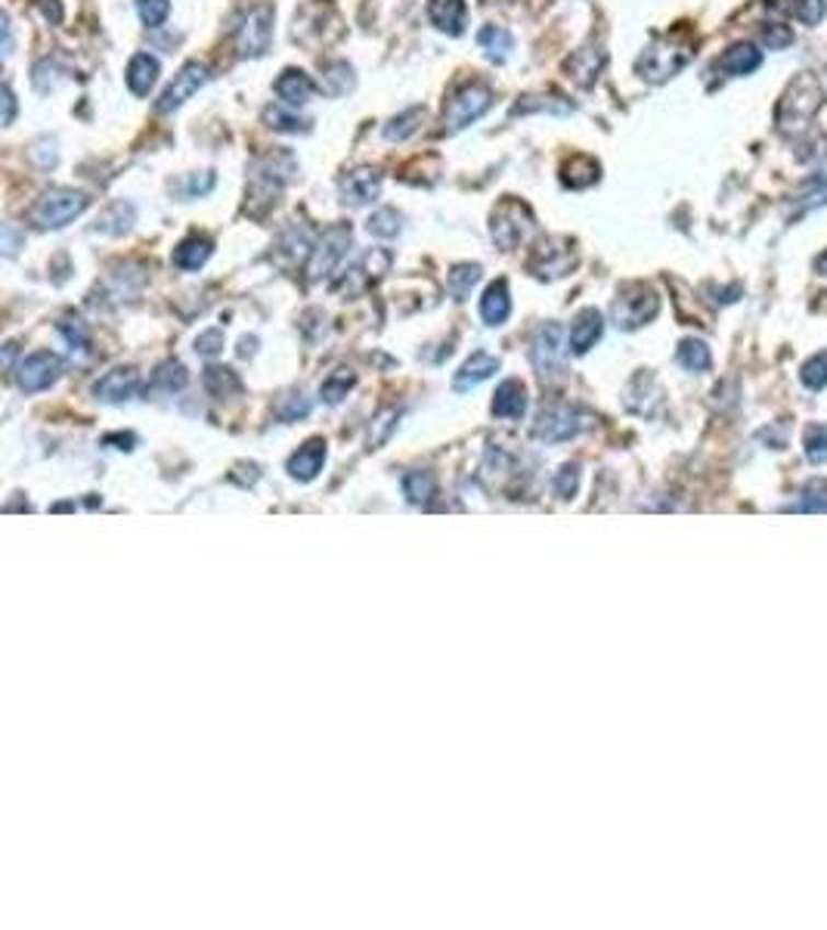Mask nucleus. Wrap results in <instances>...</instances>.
<instances>
[{
  "label": "nucleus",
  "mask_w": 827,
  "mask_h": 930,
  "mask_svg": "<svg viewBox=\"0 0 827 930\" xmlns=\"http://www.w3.org/2000/svg\"><path fill=\"white\" fill-rule=\"evenodd\" d=\"M825 106V84L815 72L793 74L774 106V125L784 137H796L809 128L812 118Z\"/></svg>",
  "instance_id": "obj_1"
},
{
  "label": "nucleus",
  "mask_w": 827,
  "mask_h": 930,
  "mask_svg": "<svg viewBox=\"0 0 827 930\" xmlns=\"http://www.w3.org/2000/svg\"><path fill=\"white\" fill-rule=\"evenodd\" d=\"M694 44L698 41L691 35V28H685V25L666 32V35H657L635 59V72L651 84H664L694 59Z\"/></svg>",
  "instance_id": "obj_2"
},
{
  "label": "nucleus",
  "mask_w": 827,
  "mask_h": 930,
  "mask_svg": "<svg viewBox=\"0 0 827 930\" xmlns=\"http://www.w3.org/2000/svg\"><path fill=\"white\" fill-rule=\"evenodd\" d=\"M295 174H298V162H295V156L286 152V149H276V152L261 156V159L252 164V183H249L245 211L254 215V211H257V202H261V215H264L273 202H276L279 190H283Z\"/></svg>",
  "instance_id": "obj_3"
},
{
  "label": "nucleus",
  "mask_w": 827,
  "mask_h": 930,
  "mask_svg": "<svg viewBox=\"0 0 827 930\" xmlns=\"http://www.w3.org/2000/svg\"><path fill=\"white\" fill-rule=\"evenodd\" d=\"M88 205H91L88 193L59 186V190H47V193L32 205L28 218H32L37 230H62L66 223L81 218V215L88 211Z\"/></svg>",
  "instance_id": "obj_4"
},
{
  "label": "nucleus",
  "mask_w": 827,
  "mask_h": 930,
  "mask_svg": "<svg viewBox=\"0 0 827 930\" xmlns=\"http://www.w3.org/2000/svg\"><path fill=\"white\" fill-rule=\"evenodd\" d=\"M530 233H533V211L524 202L503 199L496 205V211L490 218V237L503 252L518 249Z\"/></svg>",
  "instance_id": "obj_5"
},
{
  "label": "nucleus",
  "mask_w": 827,
  "mask_h": 930,
  "mask_svg": "<svg viewBox=\"0 0 827 930\" xmlns=\"http://www.w3.org/2000/svg\"><path fill=\"white\" fill-rule=\"evenodd\" d=\"M273 41V7L261 3L236 22L233 47L242 59H257L271 50Z\"/></svg>",
  "instance_id": "obj_6"
},
{
  "label": "nucleus",
  "mask_w": 827,
  "mask_h": 930,
  "mask_svg": "<svg viewBox=\"0 0 827 930\" xmlns=\"http://www.w3.org/2000/svg\"><path fill=\"white\" fill-rule=\"evenodd\" d=\"M493 106V91L481 84V81H471L466 88L452 93L450 103L444 106V134H456V130L468 128L471 122H478L486 110Z\"/></svg>",
  "instance_id": "obj_7"
},
{
  "label": "nucleus",
  "mask_w": 827,
  "mask_h": 930,
  "mask_svg": "<svg viewBox=\"0 0 827 930\" xmlns=\"http://www.w3.org/2000/svg\"><path fill=\"white\" fill-rule=\"evenodd\" d=\"M661 310V298L647 286H627L613 301L611 317L620 329H639L651 323Z\"/></svg>",
  "instance_id": "obj_8"
},
{
  "label": "nucleus",
  "mask_w": 827,
  "mask_h": 930,
  "mask_svg": "<svg viewBox=\"0 0 827 930\" xmlns=\"http://www.w3.org/2000/svg\"><path fill=\"white\" fill-rule=\"evenodd\" d=\"M391 252L384 249H369L366 255H360L354 261V267H347L342 274V279L335 283V292L338 295H363L369 286H376L381 276L391 271Z\"/></svg>",
  "instance_id": "obj_9"
},
{
  "label": "nucleus",
  "mask_w": 827,
  "mask_h": 930,
  "mask_svg": "<svg viewBox=\"0 0 827 930\" xmlns=\"http://www.w3.org/2000/svg\"><path fill=\"white\" fill-rule=\"evenodd\" d=\"M351 239H354L351 227H342V223H338V227H329L323 237L317 239L313 255H310V271H307L313 283L329 279V276L338 271V264H342L347 249H351Z\"/></svg>",
  "instance_id": "obj_10"
},
{
  "label": "nucleus",
  "mask_w": 827,
  "mask_h": 930,
  "mask_svg": "<svg viewBox=\"0 0 827 930\" xmlns=\"http://www.w3.org/2000/svg\"><path fill=\"white\" fill-rule=\"evenodd\" d=\"M530 274L540 279H558V276L571 274L576 267V249L571 239H545L533 249V255L527 261Z\"/></svg>",
  "instance_id": "obj_11"
},
{
  "label": "nucleus",
  "mask_w": 827,
  "mask_h": 930,
  "mask_svg": "<svg viewBox=\"0 0 827 930\" xmlns=\"http://www.w3.org/2000/svg\"><path fill=\"white\" fill-rule=\"evenodd\" d=\"M595 416L593 413H583V410H571V406H555V410H545L537 422V438L549 440V444H561V440L576 438L579 432L593 428Z\"/></svg>",
  "instance_id": "obj_12"
},
{
  "label": "nucleus",
  "mask_w": 827,
  "mask_h": 930,
  "mask_svg": "<svg viewBox=\"0 0 827 930\" xmlns=\"http://www.w3.org/2000/svg\"><path fill=\"white\" fill-rule=\"evenodd\" d=\"M313 233L307 230V223H288L273 245V261L283 271H295L298 264H305L313 255Z\"/></svg>",
  "instance_id": "obj_13"
},
{
  "label": "nucleus",
  "mask_w": 827,
  "mask_h": 930,
  "mask_svg": "<svg viewBox=\"0 0 827 930\" xmlns=\"http://www.w3.org/2000/svg\"><path fill=\"white\" fill-rule=\"evenodd\" d=\"M205 84H208V66H205V62H186L181 72L174 74V81L168 84V91H164L162 100L156 103V110L159 112L181 110L183 103H186L193 93L202 91Z\"/></svg>",
  "instance_id": "obj_14"
},
{
  "label": "nucleus",
  "mask_w": 827,
  "mask_h": 930,
  "mask_svg": "<svg viewBox=\"0 0 827 930\" xmlns=\"http://www.w3.org/2000/svg\"><path fill=\"white\" fill-rule=\"evenodd\" d=\"M59 372H62V360L50 351H37L19 366V388L25 394H37V391L50 388L59 379Z\"/></svg>",
  "instance_id": "obj_15"
},
{
  "label": "nucleus",
  "mask_w": 827,
  "mask_h": 930,
  "mask_svg": "<svg viewBox=\"0 0 827 930\" xmlns=\"http://www.w3.org/2000/svg\"><path fill=\"white\" fill-rule=\"evenodd\" d=\"M601 69H605V50L598 44H583L579 50L564 59V72L576 88H593Z\"/></svg>",
  "instance_id": "obj_16"
},
{
  "label": "nucleus",
  "mask_w": 827,
  "mask_h": 930,
  "mask_svg": "<svg viewBox=\"0 0 827 930\" xmlns=\"http://www.w3.org/2000/svg\"><path fill=\"white\" fill-rule=\"evenodd\" d=\"M344 205H366L381 196V171L378 168H357L351 174H344L338 183Z\"/></svg>",
  "instance_id": "obj_17"
},
{
  "label": "nucleus",
  "mask_w": 827,
  "mask_h": 930,
  "mask_svg": "<svg viewBox=\"0 0 827 930\" xmlns=\"http://www.w3.org/2000/svg\"><path fill=\"white\" fill-rule=\"evenodd\" d=\"M533 366L540 369V376L552 372L564 360V329L558 323H545L533 338Z\"/></svg>",
  "instance_id": "obj_18"
},
{
  "label": "nucleus",
  "mask_w": 827,
  "mask_h": 930,
  "mask_svg": "<svg viewBox=\"0 0 827 930\" xmlns=\"http://www.w3.org/2000/svg\"><path fill=\"white\" fill-rule=\"evenodd\" d=\"M428 19L437 32L459 37L468 25L466 0H428Z\"/></svg>",
  "instance_id": "obj_19"
},
{
  "label": "nucleus",
  "mask_w": 827,
  "mask_h": 930,
  "mask_svg": "<svg viewBox=\"0 0 827 930\" xmlns=\"http://www.w3.org/2000/svg\"><path fill=\"white\" fill-rule=\"evenodd\" d=\"M137 388H140L137 369H112V372H106V376L96 382L93 394L106 403H125L137 394Z\"/></svg>",
  "instance_id": "obj_20"
},
{
  "label": "nucleus",
  "mask_w": 827,
  "mask_h": 930,
  "mask_svg": "<svg viewBox=\"0 0 827 930\" xmlns=\"http://www.w3.org/2000/svg\"><path fill=\"white\" fill-rule=\"evenodd\" d=\"M716 66H720L725 74L740 78V74L756 72V69L762 66V50H759L756 44H750V41H740V44L728 47V50L720 56V62H716Z\"/></svg>",
  "instance_id": "obj_21"
},
{
  "label": "nucleus",
  "mask_w": 827,
  "mask_h": 930,
  "mask_svg": "<svg viewBox=\"0 0 827 930\" xmlns=\"http://www.w3.org/2000/svg\"><path fill=\"white\" fill-rule=\"evenodd\" d=\"M601 332H605V320H601V313H598L595 308H586L576 313L567 342H571V347H574V354H586V351L595 347V342L601 338Z\"/></svg>",
  "instance_id": "obj_22"
},
{
  "label": "nucleus",
  "mask_w": 827,
  "mask_h": 930,
  "mask_svg": "<svg viewBox=\"0 0 827 930\" xmlns=\"http://www.w3.org/2000/svg\"><path fill=\"white\" fill-rule=\"evenodd\" d=\"M313 91H317L313 78L301 72V69H286V72L279 74V81H276V96L291 110L305 106L307 100L313 96Z\"/></svg>",
  "instance_id": "obj_23"
},
{
  "label": "nucleus",
  "mask_w": 827,
  "mask_h": 930,
  "mask_svg": "<svg viewBox=\"0 0 827 930\" xmlns=\"http://www.w3.org/2000/svg\"><path fill=\"white\" fill-rule=\"evenodd\" d=\"M496 369H499V360H496L493 354H486V351H474L466 364H462V369L456 372V382H452V388H456V391L478 388V384L486 382Z\"/></svg>",
  "instance_id": "obj_24"
},
{
  "label": "nucleus",
  "mask_w": 827,
  "mask_h": 930,
  "mask_svg": "<svg viewBox=\"0 0 827 930\" xmlns=\"http://www.w3.org/2000/svg\"><path fill=\"white\" fill-rule=\"evenodd\" d=\"M125 78L134 96H146V93L156 88V81H159V59L149 54H137L127 62Z\"/></svg>",
  "instance_id": "obj_25"
},
{
  "label": "nucleus",
  "mask_w": 827,
  "mask_h": 930,
  "mask_svg": "<svg viewBox=\"0 0 827 930\" xmlns=\"http://www.w3.org/2000/svg\"><path fill=\"white\" fill-rule=\"evenodd\" d=\"M493 413L499 420H521L527 413V391L518 379H508L496 388V398H493Z\"/></svg>",
  "instance_id": "obj_26"
},
{
  "label": "nucleus",
  "mask_w": 827,
  "mask_h": 930,
  "mask_svg": "<svg viewBox=\"0 0 827 930\" xmlns=\"http://www.w3.org/2000/svg\"><path fill=\"white\" fill-rule=\"evenodd\" d=\"M601 177V164L589 159V156H571L567 162L561 164V183L567 190H586Z\"/></svg>",
  "instance_id": "obj_27"
},
{
  "label": "nucleus",
  "mask_w": 827,
  "mask_h": 930,
  "mask_svg": "<svg viewBox=\"0 0 827 930\" xmlns=\"http://www.w3.org/2000/svg\"><path fill=\"white\" fill-rule=\"evenodd\" d=\"M508 313H512L508 286H505V279H496L493 286H486L484 298H481V320L486 326H503Z\"/></svg>",
  "instance_id": "obj_28"
},
{
  "label": "nucleus",
  "mask_w": 827,
  "mask_h": 930,
  "mask_svg": "<svg viewBox=\"0 0 827 930\" xmlns=\"http://www.w3.org/2000/svg\"><path fill=\"white\" fill-rule=\"evenodd\" d=\"M323 462L325 444L323 440H310L295 457L288 459V472H291V478H298V481H313V478L320 474V469H323Z\"/></svg>",
  "instance_id": "obj_29"
},
{
  "label": "nucleus",
  "mask_w": 827,
  "mask_h": 930,
  "mask_svg": "<svg viewBox=\"0 0 827 930\" xmlns=\"http://www.w3.org/2000/svg\"><path fill=\"white\" fill-rule=\"evenodd\" d=\"M769 10L800 19L803 25H818L827 13L825 0H769Z\"/></svg>",
  "instance_id": "obj_30"
},
{
  "label": "nucleus",
  "mask_w": 827,
  "mask_h": 930,
  "mask_svg": "<svg viewBox=\"0 0 827 930\" xmlns=\"http://www.w3.org/2000/svg\"><path fill=\"white\" fill-rule=\"evenodd\" d=\"M576 106L571 100L558 96V93H530V96H521V103L512 106V115H530V112H552V115H571Z\"/></svg>",
  "instance_id": "obj_31"
},
{
  "label": "nucleus",
  "mask_w": 827,
  "mask_h": 930,
  "mask_svg": "<svg viewBox=\"0 0 827 930\" xmlns=\"http://www.w3.org/2000/svg\"><path fill=\"white\" fill-rule=\"evenodd\" d=\"M211 252H215L211 239L189 237V239H183L181 245L174 249V264H177L181 271H198V267L211 257Z\"/></svg>",
  "instance_id": "obj_32"
},
{
  "label": "nucleus",
  "mask_w": 827,
  "mask_h": 930,
  "mask_svg": "<svg viewBox=\"0 0 827 930\" xmlns=\"http://www.w3.org/2000/svg\"><path fill=\"white\" fill-rule=\"evenodd\" d=\"M478 44H481L486 59H493V62H505V59L512 56V50H515V37H512V32H505L499 25H486V28H481V32H478Z\"/></svg>",
  "instance_id": "obj_33"
},
{
  "label": "nucleus",
  "mask_w": 827,
  "mask_h": 930,
  "mask_svg": "<svg viewBox=\"0 0 827 930\" xmlns=\"http://www.w3.org/2000/svg\"><path fill=\"white\" fill-rule=\"evenodd\" d=\"M205 388H208L211 398L223 401V398H230V394H239V391H242V382H239V376H236L233 369H227V366H208V369H205Z\"/></svg>",
  "instance_id": "obj_34"
},
{
  "label": "nucleus",
  "mask_w": 827,
  "mask_h": 930,
  "mask_svg": "<svg viewBox=\"0 0 827 930\" xmlns=\"http://www.w3.org/2000/svg\"><path fill=\"white\" fill-rule=\"evenodd\" d=\"M320 91L329 93V96H342V93L354 91V69L347 62H342V59L338 62H325Z\"/></svg>",
  "instance_id": "obj_35"
},
{
  "label": "nucleus",
  "mask_w": 827,
  "mask_h": 930,
  "mask_svg": "<svg viewBox=\"0 0 827 930\" xmlns=\"http://www.w3.org/2000/svg\"><path fill=\"white\" fill-rule=\"evenodd\" d=\"M264 125L279 130V134H307L310 130V122L301 118V115H295L291 106H267L264 110Z\"/></svg>",
  "instance_id": "obj_36"
},
{
  "label": "nucleus",
  "mask_w": 827,
  "mask_h": 930,
  "mask_svg": "<svg viewBox=\"0 0 827 930\" xmlns=\"http://www.w3.org/2000/svg\"><path fill=\"white\" fill-rule=\"evenodd\" d=\"M478 283H481V267H478V264H459V267H452V274L447 276V289H450L456 301H466Z\"/></svg>",
  "instance_id": "obj_37"
},
{
  "label": "nucleus",
  "mask_w": 827,
  "mask_h": 930,
  "mask_svg": "<svg viewBox=\"0 0 827 930\" xmlns=\"http://www.w3.org/2000/svg\"><path fill=\"white\" fill-rule=\"evenodd\" d=\"M676 360H679L685 369H691V372H703V369H710V364H713L710 347L698 342V338H685L679 351H676Z\"/></svg>",
  "instance_id": "obj_38"
},
{
  "label": "nucleus",
  "mask_w": 827,
  "mask_h": 930,
  "mask_svg": "<svg viewBox=\"0 0 827 930\" xmlns=\"http://www.w3.org/2000/svg\"><path fill=\"white\" fill-rule=\"evenodd\" d=\"M130 223H134V208L125 205V202H115L106 215L96 220V230H100V233H108V237H118V233L130 230Z\"/></svg>",
  "instance_id": "obj_39"
},
{
  "label": "nucleus",
  "mask_w": 827,
  "mask_h": 930,
  "mask_svg": "<svg viewBox=\"0 0 827 930\" xmlns=\"http://www.w3.org/2000/svg\"><path fill=\"white\" fill-rule=\"evenodd\" d=\"M422 122H425V110H418V106H415V110H406L384 128V137H388V140H406V137H413L415 130H418Z\"/></svg>",
  "instance_id": "obj_40"
},
{
  "label": "nucleus",
  "mask_w": 827,
  "mask_h": 930,
  "mask_svg": "<svg viewBox=\"0 0 827 930\" xmlns=\"http://www.w3.org/2000/svg\"><path fill=\"white\" fill-rule=\"evenodd\" d=\"M400 215H397L394 208H378L372 218L366 220V230L372 233V237H381V239H394L397 233H400Z\"/></svg>",
  "instance_id": "obj_41"
},
{
  "label": "nucleus",
  "mask_w": 827,
  "mask_h": 930,
  "mask_svg": "<svg viewBox=\"0 0 827 930\" xmlns=\"http://www.w3.org/2000/svg\"><path fill=\"white\" fill-rule=\"evenodd\" d=\"M183 384H186V369H183V364H164L159 366V372L152 376V388L162 391V394H174V391H181Z\"/></svg>",
  "instance_id": "obj_42"
},
{
  "label": "nucleus",
  "mask_w": 827,
  "mask_h": 930,
  "mask_svg": "<svg viewBox=\"0 0 827 930\" xmlns=\"http://www.w3.org/2000/svg\"><path fill=\"white\" fill-rule=\"evenodd\" d=\"M403 493L410 496V503H425L434 496V478L428 472H410L403 478Z\"/></svg>",
  "instance_id": "obj_43"
},
{
  "label": "nucleus",
  "mask_w": 827,
  "mask_h": 930,
  "mask_svg": "<svg viewBox=\"0 0 827 930\" xmlns=\"http://www.w3.org/2000/svg\"><path fill=\"white\" fill-rule=\"evenodd\" d=\"M134 3H137V13L143 19L146 28H159L171 13V0H134Z\"/></svg>",
  "instance_id": "obj_44"
},
{
  "label": "nucleus",
  "mask_w": 827,
  "mask_h": 930,
  "mask_svg": "<svg viewBox=\"0 0 827 930\" xmlns=\"http://www.w3.org/2000/svg\"><path fill=\"white\" fill-rule=\"evenodd\" d=\"M800 379H803V384H809V388H825V384H827V351L815 354L812 360H806V364H803V369H800Z\"/></svg>",
  "instance_id": "obj_45"
},
{
  "label": "nucleus",
  "mask_w": 827,
  "mask_h": 930,
  "mask_svg": "<svg viewBox=\"0 0 827 930\" xmlns=\"http://www.w3.org/2000/svg\"><path fill=\"white\" fill-rule=\"evenodd\" d=\"M351 384H354V376H351V372H344V369L332 372V376H329V379L323 382V401L325 403H338L342 398H347Z\"/></svg>",
  "instance_id": "obj_46"
},
{
  "label": "nucleus",
  "mask_w": 827,
  "mask_h": 930,
  "mask_svg": "<svg viewBox=\"0 0 827 930\" xmlns=\"http://www.w3.org/2000/svg\"><path fill=\"white\" fill-rule=\"evenodd\" d=\"M806 457L815 466L827 462V425H812L806 432Z\"/></svg>",
  "instance_id": "obj_47"
},
{
  "label": "nucleus",
  "mask_w": 827,
  "mask_h": 930,
  "mask_svg": "<svg viewBox=\"0 0 827 930\" xmlns=\"http://www.w3.org/2000/svg\"><path fill=\"white\" fill-rule=\"evenodd\" d=\"M211 186H215V174H211V171H202L198 177L196 174L186 177L177 190H181V196H186V199H196V196H208Z\"/></svg>",
  "instance_id": "obj_48"
},
{
  "label": "nucleus",
  "mask_w": 827,
  "mask_h": 930,
  "mask_svg": "<svg viewBox=\"0 0 827 930\" xmlns=\"http://www.w3.org/2000/svg\"><path fill=\"white\" fill-rule=\"evenodd\" d=\"M59 332L66 335V342L72 345V351H74V347L81 351V347L88 345V326H84V323H81L78 317H66V320L59 323Z\"/></svg>",
  "instance_id": "obj_49"
},
{
  "label": "nucleus",
  "mask_w": 827,
  "mask_h": 930,
  "mask_svg": "<svg viewBox=\"0 0 827 930\" xmlns=\"http://www.w3.org/2000/svg\"><path fill=\"white\" fill-rule=\"evenodd\" d=\"M56 84H59V69H56V62H50V59L37 62V66H35V88H37V91L50 93V91H56Z\"/></svg>",
  "instance_id": "obj_50"
},
{
  "label": "nucleus",
  "mask_w": 827,
  "mask_h": 930,
  "mask_svg": "<svg viewBox=\"0 0 827 930\" xmlns=\"http://www.w3.org/2000/svg\"><path fill=\"white\" fill-rule=\"evenodd\" d=\"M307 413H310V401H307L305 394H288L286 403L279 406V420L283 422L305 420Z\"/></svg>",
  "instance_id": "obj_51"
},
{
  "label": "nucleus",
  "mask_w": 827,
  "mask_h": 930,
  "mask_svg": "<svg viewBox=\"0 0 827 930\" xmlns=\"http://www.w3.org/2000/svg\"><path fill=\"white\" fill-rule=\"evenodd\" d=\"M220 347H223V329H208L196 338V354H202V357H215Z\"/></svg>",
  "instance_id": "obj_52"
},
{
  "label": "nucleus",
  "mask_w": 827,
  "mask_h": 930,
  "mask_svg": "<svg viewBox=\"0 0 827 930\" xmlns=\"http://www.w3.org/2000/svg\"><path fill=\"white\" fill-rule=\"evenodd\" d=\"M576 481H579V474H576V466H564V469H561V474H558V481H555L558 496H564V500H567V496H574Z\"/></svg>",
  "instance_id": "obj_53"
},
{
  "label": "nucleus",
  "mask_w": 827,
  "mask_h": 930,
  "mask_svg": "<svg viewBox=\"0 0 827 930\" xmlns=\"http://www.w3.org/2000/svg\"><path fill=\"white\" fill-rule=\"evenodd\" d=\"M762 37H766V44H769V47H774V50H781V47H788V44H791V41H793V35H791V32H788V28H784V25H774V28H766V32H762Z\"/></svg>",
  "instance_id": "obj_54"
},
{
  "label": "nucleus",
  "mask_w": 827,
  "mask_h": 930,
  "mask_svg": "<svg viewBox=\"0 0 827 930\" xmlns=\"http://www.w3.org/2000/svg\"><path fill=\"white\" fill-rule=\"evenodd\" d=\"M13 115H16V96H13V88L3 84V125H13Z\"/></svg>",
  "instance_id": "obj_55"
},
{
  "label": "nucleus",
  "mask_w": 827,
  "mask_h": 930,
  "mask_svg": "<svg viewBox=\"0 0 827 930\" xmlns=\"http://www.w3.org/2000/svg\"><path fill=\"white\" fill-rule=\"evenodd\" d=\"M391 420H394V413H384V416H378V420H376L378 422V435H376V438H369L372 444H381V440L391 435V428H394V422H391Z\"/></svg>",
  "instance_id": "obj_56"
},
{
  "label": "nucleus",
  "mask_w": 827,
  "mask_h": 930,
  "mask_svg": "<svg viewBox=\"0 0 827 930\" xmlns=\"http://www.w3.org/2000/svg\"><path fill=\"white\" fill-rule=\"evenodd\" d=\"M16 242H19L16 227H13V223H7V227H3V252H7V255H16Z\"/></svg>",
  "instance_id": "obj_57"
},
{
  "label": "nucleus",
  "mask_w": 827,
  "mask_h": 930,
  "mask_svg": "<svg viewBox=\"0 0 827 930\" xmlns=\"http://www.w3.org/2000/svg\"><path fill=\"white\" fill-rule=\"evenodd\" d=\"M13 54V25H10V16H3V56Z\"/></svg>",
  "instance_id": "obj_58"
},
{
  "label": "nucleus",
  "mask_w": 827,
  "mask_h": 930,
  "mask_svg": "<svg viewBox=\"0 0 827 930\" xmlns=\"http://www.w3.org/2000/svg\"><path fill=\"white\" fill-rule=\"evenodd\" d=\"M106 444H125V450H130V444H134V435H108Z\"/></svg>",
  "instance_id": "obj_59"
},
{
  "label": "nucleus",
  "mask_w": 827,
  "mask_h": 930,
  "mask_svg": "<svg viewBox=\"0 0 827 930\" xmlns=\"http://www.w3.org/2000/svg\"><path fill=\"white\" fill-rule=\"evenodd\" d=\"M254 345H257L254 338H242V347H239V354H242V357H249V354H254Z\"/></svg>",
  "instance_id": "obj_60"
},
{
  "label": "nucleus",
  "mask_w": 827,
  "mask_h": 930,
  "mask_svg": "<svg viewBox=\"0 0 827 930\" xmlns=\"http://www.w3.org/2000/svg\"><path fill=\"white\" fill-rule=\"evenodd\" d=\"M815 271L822 276H827V252L825 255H818V261H815Z\"/></svg>",
  "instance_id": "obj_61"
}]
</instances>
